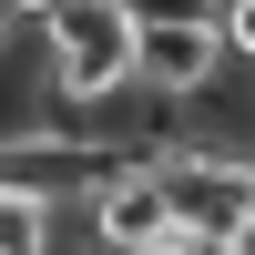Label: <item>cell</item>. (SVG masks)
<instances>
[{
	"label": "cell",
	"mask_w": 255,
	"mask_h": 255,
	"mask_svg": "<svg viewBox=\"0 0 255 255\" xmlns=\"http://www.w3.org/2000/svg\"><path fill=\"white\" fill-rule=\"evenodd\" d=\"M163 184H174V225L204 245H255V153L245 143H174L163 153Z\"/></svg>",
	"instance_id": "7a4b0ae2"
},
{
	"label": "cell",
	"mask_w": 255,
	"mask_h": 255,
	"mask_svg": "<svg viewBox=\"0 0 255 255\" xmlns=\"http://www.w3.org/2000/svg\"><path fill=\"white\" fill-rule=\"evenodd\" d=\"M82 235H92V255H163L174 245V184H163V163H123L82 204Z\"/></svg>",
	"instance_id": "3957f363"
},
{
	"label": "cell",
	"mask_w": 255,
	"mask_h": 255,
	"mask_svg": "<svg viewBox=\"0 0 255 255\" xmlns=\"http://www.w3.org/2000/svg\"><path fill=\"white\" fill-rule=\"evenodd\" d=\"M41 72H51V113H113L123 92H143L133 0H61V20L41 31Z\"/></svg>",
	"instance_id": "6da1fadb"
},
{
	"label": "cell",
	"mask_w": 255,
	"mask_h": 255,
	"mask_svg": "<svg viewBox=\"0 0 255 255\" xmlns=\"http://www.w3.org/2000/svg\"><path fill=\"white\" fill-rule=\"evenodd\" d=\"M133 20L153 31V20H225V0H133Z\"/></svg>",
	"instance_id": "5b68a950"
},
{
	"label": "cell",
	"mask_w": 255,
	"mask_h": 255,
	"mask_svg": "<svg viewBox=\"0 0 255 255\" xmlns=\"http://www.w3.org/2000/svg\"><path fill=\"white\" fill-rule=\"evenodd\" d=\"M225 20H153L143 31V92L153 102H204L225 82Z\"/></svg>",
	"instance_id": "277c9868"
},
{
	"label": "cell",
	"mask_w": 255,
	"mask_h": 255,
	"mask_svg": "<svg viewBox=\"0 0 255 255\" xmlns=\"http://www.w3.org/2000/svg\"><path fill=\"white\" fill-rule=\"evenodd\" d=\"M10 61H20V31H10V20H0V72H10Z\"/></svg>",
	"instance_id": "52a82bcc"
},
{
	"label": "cell",
	"mask_w": 255,
	"mask_h": 255,
	"mask_svg": "<svg viewBox=\"0 0 255 255\" xmlns=\"http://www.w3.org/2000/svg\"><path fill=\"white\" fill-rule=\"evenodd\" d=\"M225 51L255 61V0H225Z\"/></svg>",
	"instance_id": "8992f818"
}]
</instances>
